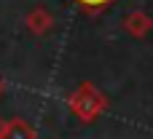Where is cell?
I'll list each match as a JSON object with an SVG mask.
<instances>
[{"label": "cell", "mask_w": 153, "mask_h": 139, "mask_svg": "<svg viewBox=\"0 0 153 139\" xmlns=\"http://www.w3.org/2000/svg\"><path fill=\"white\" fill-rule=\"evenodd\" d=\"M118 0H75L78 11L86 13V16H100L102 11H108L110 5H116Z\"/></svg>", "instance_id": "5"}, {"label": "cell", "mask_w": 153, "mask_h": 139, "mask_svg": "<svg viewBox=\"0 0 153 139\" xmlns=\"http://www.w3.org/2000/svg\"><path fill=\"white\" fill-rule=\"evenodd\" d=\"M24 27L30 29V35L43 38V35H48V32L54 29V16H51V11H48V8L35 5V8H30V11H27V16H24Z\"/></svg>", "instance_id": "3"}, {"label": "cell", "mask_w": 153, "mask_h": 139, "mask_svg": "<svg viewBox=\"0 0 153 139\" xmlns=\"http://www.w3.org/2000/svg\"><path fill=\"white\" fill-rule=\"evenodd\" d=\"M5 131H8V121L0 118V139H5Z\"/></svg>", "instance_id": "6"}, {"label": "cell", "mask_w": 153, "mask_h": 139, "mask_svg": "<svg viewBox=\"0 0 153 139\" xmlns=\"http://www.w3.org/2000/svg\"><path fill=\"white\" fill-rule=\"evenodd\" d=\"M3 94H5V80L0 78V99H3Z\"/></svg>", "instance_id": "7"}, {"label": "cell", "mask_w": 153, "mask_h": 139, "mask_svg": "<svg viewBox=\"0 0 153 139\" xmlns=\"http://www.w3.org/2000/svg\"><path fill=\"white\" fill-rule=\"evenodd\" d=\"M121 27H124V32H126L129 38L143 40L145 35H151V29H153V16L145 13V11H140V8H134V11H129V13L121 19Z\"/></svg>", "instance_id": "2"}, {"label": "cell", "mask_w": 153, "mask_h": 139, "mask_svg": "<svg viewBox=\"0 0 153 139\" xmlns=\"http://www.w3.org/2000/svg\"><path fill=\"white\" fill-rule=\"evenodd\" d=\"M67 107H70V113L81 121V123H97L108 110H110V99L94 86V83H89V80H83V83H78V88L75 91H70L67 94Z\"/></svg>", "instance_id": "1"}, {"label": "cell", "mask_w": 153, "mask_h": 139, "mask_svg": "<svg viewBox=\"0 0 153 139\" xmlns=\"http://www.w3.org/2000/svg\"><path fill=\"white\" fill-rule=\"evenodd\" d=\"M5 139H38V134H35V129H32L27 121H22V118H11V121H8Z\"/></svg>", "instance_id": "4"}]
</instances>
